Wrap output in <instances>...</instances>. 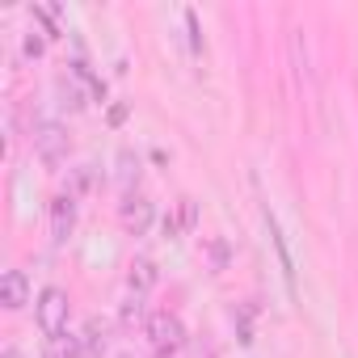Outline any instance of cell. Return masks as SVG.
<instances>
[{"label": "cell", "instance_id": "obj_1", "mask_svg": "<svg viewBox=\"0 0 358 358\" xmlns=\"http://www.w3.org/2000/svg\"><path fill=\"white\" fill-rule=\"evenodd\" d=\"M34 312H38V329H43L51 341L64 337V329H68V291H64V287H43Z\"/></svg>", "mask_w": 358, "mask_h": 358}, {"label": "cell", "instance_id": "obj_2", "mask_svg": "<svg viewBox=\"0 0 358 358\" xmlns=\"http://www.w3.org/2000/svg\"><path fill=\"white\" fill-rule=\"evenodd\" d=\"M143 333H148V341H152L156 354H173V350L186 345V324L177 320L173 312H152L143 320Z\"/></svg>", "mask_w": 358, "mask_h": 358}, {"label": "cell", "instance_id": "obj_3", "mask_svg": "<svg viewBox=\"0 0 358 358\" xmlns=\"http://www.w3.org/2000/svg\"><path fill=\"white\" fill-rule=\"evenodd\" d=\"M34 148L47 164H64L68 160V131L59 122H38L34 127Z\"/></svg>", "mask_w": 358, "mask_h": 358}, {"label": "cell", "instance_id": "obj_4", "mask_svg": "<svg viewBox=\"0 0 358 358\" xmlns=\"http://www.w3.org/2000/svg\"><path fill=\"white\" fill-rule=\"evenodd\" d=\"M118 220H122V228H127L131 236H143V232L152 228V203L139 199V194H127L122 207H118Z\"/></svg>", "mask_w": 358, "mask_h": 358}, {"label": "cell", "instance_id": "obj_5", "mask_svg": "<svg viewBox=\"0 0 358 358\" xmlns=\"http://www.w3.org/2000/svg\"><path fill=\"white\" fill-rule=\"evenodd\" d=\"M76 228V199L72 194H55L51 199V236L55 241H68Z\"/></svg>", "mask_w": 358, "mask_h": 358}, {"label": "cell", "instance_id": "obj_6", "mask_svg": "<svg viewBox=\"0 0 358 358\" xmlns=\"http://www.w3.org/2000/svg\"><path fill=\"white\" fill-rule=\"evenodd\" d=\"M0 303H5L9 312L30 303V282H26L22 270H5V278H0Z\"/></svg>", "mask_w": 358, "mask_h": 358}, {"label": "cell", "instance_id": "obj_7", "mask_svg": "<svg viewBox=\"0 0 358 358\" xmlns=\"http://www.w3.org/2000/svg\"><path fill=\"white\" fill-rule=\"evenodd\" d=\"M156 278H160V274H156V262H152V257H135V262L127 266V287H131L135 295H148V291L156 287Z\"/></svg>", "mask_w": 358, "mask_h": 358}, {"label": "cell", "instance_id": "obj_8", "mask_svg": "<svg viewBox=\"0 0 358 358\" xmlns=\"http://www.w3.org/2000/svg\"><path fill=\"white\" fill-rule=\"evenodd\" d=\"M80 345H85V354H101V350H106V324H101L97 316L85 324V337H80Z\"/></svg>", "mask_w": 358, "mask_h": 358}, {"label": "cell", "instance_id": "obj_9", "mask_svg": "<svg viewBox=\"0 0 358 358\" xmlns=\"http://www.w3.org/2000/svg\"><path fill=\"white\" fill-rule=\"evenodd\" d=\"M177 224H182V232H190V228L199 224V207H194V199H182V203H177Z\"/></svg>", "mask_w": 358, "mask_h": 358}, {"label": "cell", "instance_id": "obj_10", "mask_svg": "<svg viewBox=\"0 0 358 358\" xmlns=\"http://www.w3.org/2000/svg\"><path fill=\"white\" fill-rule=\"evenodd\" d=\"M85 190H93V173H89V169H76V173H72V186H68V194L76 199V194H85Z\"/></svg>", "mask_w": 358, "mask_h": 358}, {"label": "cell", "instance_id": "obj_11", "mask_svg": "<svg viewBox=\"0 0 358 358\" xmlns=\"http://www.w3.org/2000/svg\"><path fill=\"white\" fill-rule=\"evenodd\" d=\"M22 51H26L30 59H38V55L47 51V38H43V34H26V47H22Z\"/></svg>", "mask_w": 358, "mask_h": 358}, {"label": "cell", "instance_id": "obj_12", "mask_svg": "<svg viewBox=\"0 0 358 358\" xmlns=\"http://www.w3.org/2000/svg\"><path fill=\"white\" fill-rule=\"evenodd\" d=\"M135 320H143V303H139V295L122 308V324H135Z\"/></svg>", "mask_w": 358, "mask_h": 358}, {"label": "cell", "instance_id": "obj_13", "mask_svg": "<svg viewBox=\"0 0 358 358\" xmlns=\"http://www.w3.org/2000/svg\"><path fill=\"white\" fill-rule=\"evenodd\" d=\"M211 262H215V270L228 266V245H224V241H211Z\"/></svg>", "mask_w": 358, "mask_h": 358}, {"label": "cell", "instance_id": "obj_14", "mask_svg": "<svg viewBox=\"0 0 358 358\" xmlns=\"http://www.w3.org/2000/svg\"><path fill=\"white\" fill-rule=\"evenodd\" d=\"M127 122V106L118 101V106H110V127H122Z\"/></svg>", "mask_w": 358, "mask_h": 358}, {"label": "cell", "instance_id": "obj_15", "mask_svg": "<svg viewBox=\"0 0 358 358\" xmlns=\"http://www.w3.org/2000/svg\"><path fill=\"white\" fill-rule=\"evenodd\" d=\"M5 358H17V350H5Z\"/></svg>", "mask_w": 358, "mask_h": 358}, {"label": "cell", "instance_id": "obj_16", "mask_svg": "<svg viewBox=\"0 0 358 358\" xmlns=\"http://www.w3.org/2000/svg\"><path fill=\"white\" fill-rule=\"evenodd\" d=\"M127 358H135V354H127ZM156 358H169V354H156Z\"/></svg>", "mask_w": 358, "mask_h": 358}]
</instances>
